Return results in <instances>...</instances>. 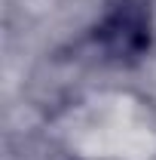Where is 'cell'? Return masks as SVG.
I'll use <instances>...</instances> for the list:
<instances>
[{
  "mask_svg": "<svg viewBox=\"0 0 156 160\" xmlns=\"http://www.w3.org/2000/svg\"><path fill=\"white\" fill-rule=\"evenodd\" d=\"M153 19L144 0H117L95 28L98 52L113 65H135L150 52Z\"/></svg>",
  "mask_w": 156,
  "mask_h": 160,
  "instance_id": "cell-1",
  "label": "cell"
}]
</instances>
